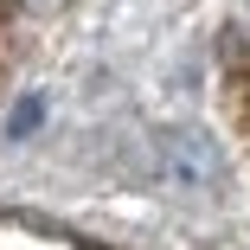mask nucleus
<instances>
[{
    "label": "nucleus",
    "instance_id": "2",
    "mask_svg": "<svg viewBox=\"0 0 250 250\" xmlns=\"http://www.w3.org/2000/svg\"><path fill=\"white\" fill-rule=\"evenodd\" d=\"M26 7H58V0H26Z\"/></svg>",
    "mask_w": 250,
    "mask_h": 250
},
{
    "label": "nucleus",
    "instance_id": "1",
    "mask_svg": "<svg viewBox=\"0 0 250 250\" xmlns=\"http://www.w3.org/2000/svg\"><path fill=\"white\" fill-rule=\"evenodd\" d=\"M167 180L173 186H212L218 180V147L199 135V128H180V135H167Z\"/></svg>",
    "mask_w": 250,
    "mask_h": 250
}]
</instances>
